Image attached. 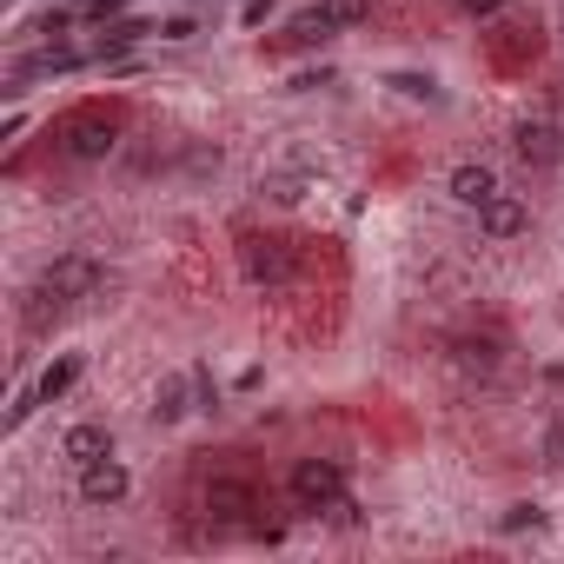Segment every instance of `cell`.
<instances>
[{"instance_id":"cell-10","label":"cell","mask_w":564,"mask_h":564,"mask_svg":"<svg viewBox=\"0 0 564 564\" xmlns=\"http://www.w3.org/2000/svg\"><path fill=\"white\" fill-rule=\"evenodd\" d=\"M498 359H505V339L498 333H465V339H452V366L458 372H498Z\"/></svg>"},{"instance_id":"cell-2","label":"cell","mask_w":564,"mask_h":564,"mask_svg":"<svg viewBox=\"0 0 564 564\" xmlns=\"http://www.w3.org/2000/svg\"><path fill=\"white\" fill-rule=\"evenodd\" d=\"M286 491H293V505L300 511H339L346 505V471L333 465V458H300L293 465V478H286Z\"/></svg>"},{"instance_id":"cell-11","label":"cell","mask_w":564,"mask_h":564,"mask_svg":"<svg viewBox=\"0 0 564 564\" xmlns=\"http://www.w3.org/2000/svg\"><path fill=\"white\" fill-rule=\"evenodd\" d=\"M113 452V425H100V419H80V425H67V438H61V458H74V465H94V458H107Z\"/></svg>"},{"instance_id":"cell-7","label":"cell","mask_w":564,"mask_h":564,"mask_svg":"<svg viewBox=\"0 0 564 564\" xmlns=\"http://www.w3.org/2000/svg\"><path fill=\"white\" fill-rule=\"evenodd\" d=\"M511 147H518L524 166H551V160L564 153V133H557L551 120H518V127H511Z\"/></svg>"},{"instance_id":"cell-25","label":"cell","mask_w":564,"mask_h":564,"mask_svg":"<svg viewBox=\"0 0 564 564\" xmlns=\"http://www.w3.org/2000/svg\"><path fill=\"white\" fill-rule=\"evenodd\" d=\"M265 14H272V0H246V14H239V21H246V28H259Z\"/></svg>"},{"instance_id":"cell-21","label":"cell","mask_w":564,"mask_h":564,"mask_svg":"<svg viewBox=\"0 0 564 564\" xmlns=\"http://www.w3.org/2000/svg\"><path fill=\"white\" fill-rule=\"evenodd\" d=\"M67 28H74V14H67V8H47V14L34 21V34H47V41H61Z\"/></svg>"},{"instance_id":"cell-12","label":"cell","mask_w":564,"mask_h":564,"mask_svg":"<svg viewBox=\"0 0 564 564\" xmlns=\"http://www.w3.org/2000/svg\"><path fill=\"white\" fill-rule=\"evenodd\" d=\"M246 511H252V485H246V478H213V485H206V518L239 524Z\"/></svg>"},{"instance_id":"cell-1","label":"cell","mask_w":564,"mask_h":564,"mask_svg":"<svg viewBox=\"0 0 564 564\" xmlns=\"http://www.w3.org/2000/svg\"><path fill=\"white\" fill-rule=\"evenodd\" d=\"M100 259H87V252H61L41 279H34V300H54V306H74V300H94L100 293Z\"/></svg>"},{"instance_id":"cell-16","label":"cell","mask_w":564,"mask_h":564,"mask_svg":"<svg viewBox=\"0 0 564 564\" xmlns=\"http://www.w3.org/2000/svg\"><path fill=\"white\" fill-rule=\"evenodd\" d=\"M140 34H153L147 21H107V41H100V61H113V54H127Z\"/></svg>"},{"instance_id":"cell-3","label":"cell","mask_w":564,"mask_h":564,"mask_svg":"<svg viewBox=\"0 0 564 564\" xmlns=\"http://www.w3.org/2000/svg\"><path fill=\"white\" fill-rule=\"evenodd\" d=\"M113 147H120V120L100 113V107H87V113H74V120L61 127V153H67V160H107Z\"/></svg>"},{"instance_id":"cell-5","label":"cell","mask_w":564,"mask_h":564,"mask_svg":"<svg viewBox=\"0 0 564 564\" xmlns=\"http://www.w3.org/2000/svg\"><path fill=\"white\" fill-rule=\"evenodd\" d=\"M133 491V478H127V465L107 452V458H94V465H80V505H94V511H107V505H120Z\"/></svg>"},{"instance_id":"cell-24","label":"cell","mask_w":564,"mask_h":564,"mask_svg":"<svg viewBox=\"0 0 564 564\" xmlns=\"http://www.w3.org/2000/svg\"><path fill=\"white\" fill-rule=\"evenodd\" d=\"M458 8H465L471 21H485V14H498V8H505V0H458Z\"/></svg>"},{"instance_id":"cell-13","label":"cell","mask_w":564,"mask_h":564,"mask_svg":"<svg viewBox=\"0 0 564 564\" xmlns=\"http://www.w3.org/2000/svg\"><path fill=\"white\" fill-rule=\"evenodd\" d=\"M74 379H80V352H61L41 379H34V392H41V405H54V399H67L74 392Z\"/></svg>"},{"instance_id":"cell-8","label":"cell","mask_w":564,"mask_h":564,"mask_svg":"<svg viewBox=\"0 0 564 564\" xmlns=\"http://www.w3.org/2000/svg\"><path fill=\"white\" fill-rule=\"evenodd\" d=\"M445 193H452L458 206H471V213H478V206H485L491 193H505V186H498V173H491L485 160H458V166H452V180H445Z\"/></svg>"},{"instance_id":"cell-22","label":"cell","mask_w":564,"mask_h":564,"mask_svg":"<svg viewBox=\"0 0 564 564\" xmlns=\"http://www.w3.org/2000/svg\"><path fill=\"white\" fill-rule=\"evenodd\" d=\"M199 34V21L193 14H173V21H160V41H193Z\"/></svg>"},{"instance_id":"cell-17","label":"cell","mask_w":564,"mask_h":564,"mask_svg":"<svg viewBox=\"0 0 564 564\" xmlns=\"http://www.w3.org/2000/svg\"><path fill=\"white\" fill-rule=\"evenodd\" d=\"M319 14H326L333 28H359V21L372 14V0H319Z\"/></svg>"},{"instance_id":"cell-18","label":"cell","mask_w":564,"mask_h":564,"mask_svg":"<svg viewBox=\"0 0 564 564\" xmlns=\"http://www.w3.org/2000/svg\"><path fill=\"white\" fill-rule=\"evenodd\" d=\"M538 524H544V505H531V498L511 505V511H498V531H505V538H511V531H538Z\"/></svg>"},{"instance_id":"cell-9","label":"cell","mask_w":564,"mask_h":564,"mask_svg":"<svg viewBox=\"0 0 564 564\" xmlns=\"http://www.w3.org/2000/svg\"><path fill=\"white\" fill-rule=\"evenodd\" d=\"M193 386H199L193 372H166V379L153 386V405H147V412H153V425H180V419L193 412Z\"/></svg>"},{"instance_id":"cell-14","label":"cell","mask_w":564,"mask_h":564,"mask_svg":"<svg viewBox=\"0 0 564 564\" xmlns=\"http://www.w3.org/2000/svg\"><path fill=\"white\" fill-rule=\"evenodd\" d=\"M313 193V173H265L259 180V199H272V206H300Z\"/></svg>"},{"instance_id":"cell-6","label":"cell","mask_w":564,"mask_h":564,"mask_svg":"<svg viewBox=\"0 0 564 564\" xmlns=\"http://www.w3.org/2000/svg\"><path fill=\"white\" fill-rule=\"evenodd\" d=\"M524 226H531V206H524L518 193H491V199L478 206V232H485V239H518Z\"/></svg>"},{"instance_id":"cell-4","label":"cell","mask_w":564,"mask_h":564,"mask_svg":"<svg viewBox=\"0 0 564 564\" xmlns=\"http://www.w3.org/2000/svg\"><path fill=\"white\" fill-rule=\"evenodd\" d=\"M239 265H246L252 286H286V279H293L286 239H265V232H246V239H239Z\"/></svg>"},{"instance_id":"cell-23","label":"cell","mask_w":564,"mask_h":564,"mask_svg":"<svg viewBox=\"0 0 564 564\" xmlns=\"http://www.w3.org/2000/svg\"><path fill=\"white\" fill-rule=\"evenodd\" d=\"M544 465H557V471H564V419L544 432Z\"/></svg>"},{"instance_id":"cell-15","label":"cell","mask_w":564,"mask_h":564,"mask_svg":"<svg viewBox=\"0 0 564 564\" xmlns=\"http://www.w3.org/2000/svg\"><path fill=\"white\" fill-rule=\"evenodd\" d=\"M386 87H392L399 100H425V107H438V100H445L432 74H405V67H399V74H386Z\"/></svg>"},{"instance_id":"cell-19","label":"cell","mask_w":564,"mask_h":564,"mask_svg":"<svg viewBox=\"0 0 564 564\" xmlns=\"http://www.w3.org/2000/svg\"><path fill=\"white\" fill-rule=\"evenodd\" d=\"M339 28L319 14V8H306V14H293V41H333Z\"/></svg>"},{"instance_id":"cell-20","label":"cell","mask_w":564,"mask_h":564,"mask_svg":"<svg viewBox=\"0 0 564 564\" xmlns=\"http://www.w3.org/2000/svg\"><path fill=\"white\" fill-rule=\"evenodd\" d=\"M34 412H41V392H34V386H28V392H21V399H14V412H8V425H0V432H21V425H28V419H34Z\"/></svg>"}]
</instances>
